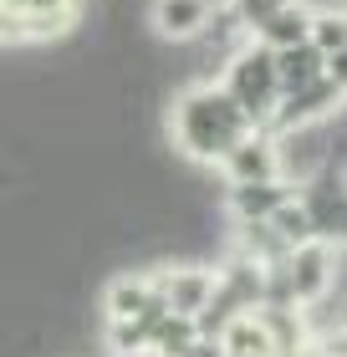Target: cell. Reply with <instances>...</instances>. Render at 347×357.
Masks as SVG:
<instances>
[{
    "label": "cell",
    "mask_w": 347,
    "mask_h": 357,
    "mask_svg": "<svg viewBox=\"0 0 347 357\" xmlns=\"http://www.w3.org/2000/svg\"><path fill=\"white\" fill-rule=\"evenodd\" d=\"M133 357H158V352H154V347H148V352H133Z\"/></svg>",
    "instance_id": "obj_19"
},
{
    "label": "cell",
    "mask_w": 347,
    "mask_h": 357,
    "mask_svg": "<svg viewBox=\"0 0 347 357\" xmlns=\"http://www.w3.org/2000/svg\"><path fill=\"white\" fill-rule=\"evenodd\" d=\"M296 194L291 178H251V184H230L225 189V215L245 225V220H271L281 204Z\"/></svg>",
    "instance_id": "obj_6"
},
{
    "label": "cell",
    "mask_w": 347,
    "mask_h": 357,
    "mask_svg": "<svg viewBox=\"0 0 347 357\" xmlns=\"http://www.w3.org/2000/svg\"><path fill=\"white\" fill-rule=\"evenodd\" d=\"M0 6H6V0H0Z\"/></svg>",
    "instance_id": "obj_20"
},
{
    "label": "cell",
    "mask_w": 347,
    "mask_h": 357,
    "mask_svg": "<svg viewBox=\"0 0 347 357\" xmlns=\"http://www.w3.org/2000/svg\"><path fill=\"white\" fill-rule=\"evenodd\" d=\"M281 6H291V0H230V15H235V26L245 31V36H256Z\"/></svg>",
    "instance_id": "obj_15"
},
{
    "label": "cell",
    "mask_w": 347,
    "mask_h": 357,
    "mask_svg": "<svg viewBox=\"0 0 347 357\" xmlns=\"http://www.w3.org/2000/svg\"><path fill=\"white\" fill-rule=\"evenodd\" d=\"M179 357H225V352H220V337H194Z\"/></svg>",
    "instance_id": "obj_18"
},
{
    "label": "cell",
    "mask_w": 347,
    "mask_h": 357,
    "mask_svg": "<svg viewBox=\"0 0 347 357\" xmlns=\"http://www.w3.org/2000/svg\"><path fill=\"white\" fill-rule=\"evenodd\" d=\"M311 46H322V52H337L347 46V10H311Z\"/></svg>",
    "instance_id": "obj_14"
},
{
    "label": "cell",
    "mask_w": 347,
    "mask_h": 357,
    "mask_svg": "<svg viewBox=\"0 0 347 357\" xmlns=\"http://www.w3.org/2000/svg\"><path fill=\"white\" fill-rule=\"evenodd\" d=\"M260 46H271V52H281V46H296V41H311V6L307 0H291V6H281L266 26L256 31Z\"/></svg>",
    "instance_id": "obj_8"
},
{
    "label": "cell",
    "mask_w": 347,
    "mask_h": 357,
    "mask_svg": "<svg viewBox=\"0 0 347 357\" xmlns=\"http://www.w3.org/2000/svg\"><path fill=\"white\" fill-rule=\"evenodd\" d=\"M214 281H220L214 266H163V271H154V286L184 317H200V306L214 296Z\"/></svg>",
    "instance_id": "obj_5"
},
{
    "label": "cell",
    "mask_w": 347,
    "mask_h": 357,
    "mask_svg": "<svg viewBox=\"0 0 347 357\" xmlns=\"http://www.w3.org/2000/svg\"><path fill=\"white\" fill-rule=\"evenodd\" d=\"M251 112H245L235 97L220 82H200L189 92H179V102L169 112V138L174 149L200 169H220V158L235 149V143L251 133Z\"/></svg>",
    "instance_id": "obj_1"
},
{
    "label": "cell",
    "mask_w": 347,
    "mask_h": 357,
    "mask_svg": "<svg viewBox=\"0 0 347 357\" xmlns=\"http://www.w3.org/2000/svg\"><path fill=\"white\" fill-rule=\"evenodd\" d=\"M225 169V184H251V178H281V149H276V133L266 128H251L235 149L220 158Z\"/></svg>",
    "instance_id": "obj_4"
},
{
    "label": "cell",
    "mask_w": 347,
    "mask_h": 357,
    "mask_svg": "<svg viewBox=\"0 0 347 357\" xmlns=\"http://www.w3.org/2000/svg\"><path fill=\"white\" fill-rule=\"evenodd\" d=\"M332 261H337V245H327V240H302V245L286 250V281H291V296L296 306L317 301L332 291Z\"/></svg>",
    "instance_id": "obj_3"
},
{
    "label": "cell",
    "mask_w": 347,
    "mask_h": 357,
    "mask_svg": "<svg viewBox=\"0 0 347 357\" xmlns=\"http://www.w3.org/2000/svg\"><path fill=\"white\" fill-rule=\"evenodd\" d=\"M322 72H327V52H322V46H311V41H296V46H281V52H276L281 92L302 87V82H311V77H322Z\"/></svg>",
    "instance_id": "obj_10"
},
{
    "label": "cell",
    "mask_w": 347,
    "mask_h": 357,
    "mask_svg": "<svg viewBox=\"0 0 347 357\" xmlns=\"http://www.w3.org/2000/svg\"><path fill=\"white\" fill-rule=\"evenodd\" d=\"M148 296H154V275H118V281H108L103 291V317L118 321V317H138Z\"/></svg>",
    "instance_id": "obj_11"
},
{
    "label": "cell",
    "mask_w": 347,
    "mask_h": 357,
    "mask_svg": "<svg viewBox=\"0 0 347 357\" xmlns=\"http://www.w3.org/2000/svg\"><path fill=\"white\" fill-rule=\"evenodd\" d=\"M220 87L235 97V102L251 112L256 128H271V112L281 102V77H276V52L271 46H260L256 36L240 41V52L225 61V77Z\"/></svg>",
    "instance_id": "obj_2"
},
{
    "label": "cell",
    "mask_w": 347,
    "mask_h": 357,
    "mask_svg": "<svg viewBox=\"0 0 347 357\" xmlns=\"http://www.w3.org/2000/svg\"><path fill=\"white\" fill-rule=\"evenodd\" d=\"M271 230L286 240V245H302V240H317V225H311V215H307V204H302V194H291L286 204L271 215Z\"/></svg>",
    "instance_id": "obj_12"
},
{
    "label": "cell",
    "mask_w": 347,
    "mask_h": 357,
    "mask_svg": "<svg viewBox=\"0 0 347 357\" xmlns=\"http://www.w3.org/2000/svg\"><path fill=\"white\" fill-rule=\"evenodd\" d=\"M220 352H225V357H276V342H271V332L260 327L256 312H240V317L220 332Z\"/></svg>",
    "instance_id": "obj_9"
},
{
    "label": "cell",
    "mask_w": 347,
    "mask_h": 357,
    "mask_svg": "<svg viewBox=\"0 0 347 357\" xmlns=\"http://www.w3.org/2000/svg\"><path fill=\"white\" fill-rule=\"evenodd\" d=\"M194 337H200V321L184 317V312H169V317L158 321V332H154V352L158 357H179Z\"/></svg>",
    "instance_id": "obj_13"
},
{
    "label": "cell",
    "mask_w": 347,
    "mask_h": 357,
    "mask_svg": "<svg viewBox=\"0 0 347 357\" xmlns=\"http://www.w3.org/2000/svg\"><path fill=\"white\" fill-rule=\"evenodd\" d=\"M327 77L347 92V46H337V52H327Z\"/></svg>",
    "instance_id": "obj_17"
},
{
    "label": "cell",
    "mask_w": 347,
    "mask_h": 357,
    "mask_svg": "<svg viewBox=\"0 0 347 357\" xmlns=\"http://www.w3.org/2000/svg\"><path fill=\"white\" fill-rule=\"evenodd\" d=\"M148 21H154V31L163 41H194L214 21V0H154Z\"/></svg>",
    "instance_id": "obj_7"
},
{
    "label": "cell",
    "mask_w": 347,
    "mask_h": 357,
    "mask_svg": "<svg viewBox=\"0 0 347 357\" xmlns=\"http://www.w3.org/2000/svg\"><path fill=\"white\" fill-rule=\"evenodd\" d=\"M0 10H82V0H6Z\"/></svg>",
    "instance_id": "obj_16"
}]
</instances>
